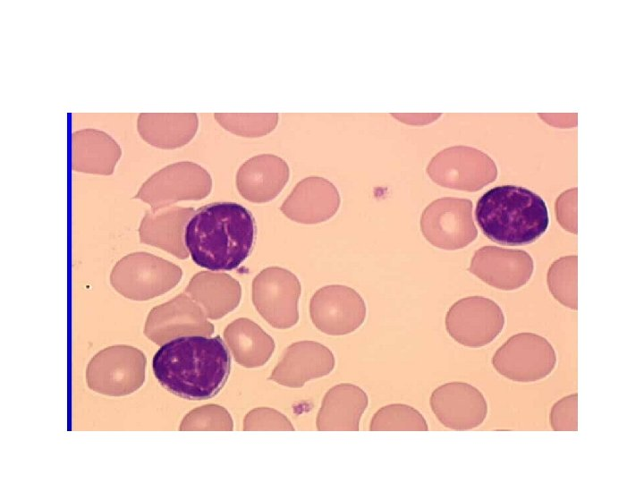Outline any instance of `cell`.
Masks as SVG:
<instances>
[{
  "label": "cell",
  "instance_id": "cell-26",
  "mask_svg": "<svg viewBox=\"0 0 644 483\" xmlns=\"http://www.w3.org/2000/svg\"><path fill=\"white\" fill-rule=\"evenodd\" d=\"M214 118L226 131L242 137L257 138L275 130L278 122L277 113L269 114H225L216 113Z\"/></svg>",
  "mask_w": 644,
  "mask_h": 483
},
{
  "label": "cell",
  "instance_id": "cell-12",
  "mask_svg": "<svg viewBox=\"0 0 644 483\" xmlns=\"http://www.w3.org/2000/svg\"><path fill=\"white\" fill-rule=\"evenodd\" d=\"M130 349L123 357L122 346H117V356L114 355V347L98 352L88 367L89 386L111 395L127 394L140 387L144 381L146 359L137 349L127 355Z\"/></svg>",
  "mask_w": 644,
  "mask_h": 483
},
{
  "label": "cell",
  "instance_id": "cell-5",
  "mask_svg": "<svg viewBox=\"0 0 644 483\" xmlns=\"http://www.w3.org/2000/svg\"><path fill=\"white\" fill-rule=\"evenodd\" d=\"M426 171L435 183L465 191H479L497 177L496 165L487 153L464 145L436 153Z\"/></svg>",
  "mask_w": 644,
  "mask_h": 483
},
{
  "label": "cell",
  "instance_id": "cell-25",
  "mask_svg": "<svg viewBox=\"0 0 644 483\" xmlns=\"http://www.w3.org/2000/svg\"><path fill=\"white\" fill-rule=\"evenodd\" d=\"M370 431H427L424 416L404 403H391L378 409L371 418Z\"/></svg>",
  "mask_w": 644,
  "mask_h": 483
},
{
  "label": "cell",
  "instance_id": "cell-29",
  "mask_svg": "<svg viewBox=\"0 0 644 483\" xmlns=\"http://www.w3.org/2000/svg\"><path fill=\"white\" fill-rule=\"evenodd\" d=\"M243 430H294L289 419L278 411L260 407L249 411L243 419Z\"/></svg>",
  "mask_w": 644,
  "mask_h": 483
},
{
  "label": "cell",
  "instance_id": "cell-14",
  "mask_svg": "<svg viewBox=\"0 0 644 483\" xmlns=\"http://www.w3.org/2000/svg\"><path fill=\"white\" fill-rule=\"evenodd\" d=\"M206 316L196 301L182 293L150 311L145 333L158 344L183 335H210L214 326Z\"/></svg>",
  "mask_w": 644,
  "mask_h": 483
},
{
  "label": "cell",
  "instance_id": "cell-20",
  "mask_svg": "<svg viewBox=\"0 0 644 483\" xmlns=\"http://www.w3.org/2000/svg\"><path fill=\"white\" fill-rule=\"evenodd\" d=\"M72 146V168L83 173L110 174L122 155L116 140L96 128L74 131Z\"/></svg>",
  "mask_w": 644,
  "mask_h": 483
},
{
  "label": "cell",
  "instance_id": "cell-30",
  "mask_svg": "<svg viewBox=\"0 0 644 483\" xmlns=\"http://www.w3.org/2000/svg\"><path fill=\"white\" fill-rule=\"evenodd\" d=\"M555 212L558 224L565 231L577 234V188L563 191L555 203Z\"/></svg>",
  "mask_w": 644,
  "mask_h": 483
},
{
  "label": "cell",
  "instance_id": "cell-15",
  "mask_svg": "<svg viewBox=\"0 0 644 483\" xmlns=\"http://www.w3.org/2000/svg\"><path fill=\"white\" fill-rule=\"evenodd\" d=\"M335 365V356L328 347L314 341H300L287 347L269 379L299 388L309 380L328 375Z\"/></svg>",
  "mask_w": 644,
  "mask_h": 483
},
{
  "label": "cell",
  "instance_id": "cell-21",
  "mask_svg": "<svg viewBox=\"0 0 644 483\" xmlns=\"http://www.w3.org/2000/svg\"><path fill=\"white\" fill-rule=\"evenodd\" d=\"M186 292L199 303L211 319L233 311L242 297L240 283L225 273L203 271L190 281Z\"/></svg>",
  "mask_w": 644,
  "mask_h": 483
},
{
  "label": "cell",
  "instance_id": "cell-31",
  "mask_svg": "<svg viewBox=\"0 0 644 483\" xmlns=\"http://www.w3.org/2000/svg\"><path fill=\"white\" fill-rule=\"evenodd\" d=\"M391 115L408 124H426L436 120L441 114H391Z\"/></svg>",
  "mask_w": 644,
  "mask_h": 483
},
{
  "label": "cell",
  "instance_id": "cell-18",
  "mask_svg": "<svg viewBox=\"0 0 644 483\" xmlns=\"http://www.w3.org/2000/svg\"><path fill=\"white\" fill-rule=\"evenodd\" d=\"M369 405L367 393L351 383L331 387L325 394L316 418L319 431H358Z\"/></svg>",
  "mask_w": 644,
  "mask_h": 483
},
{
  "label": "cell",
  "instance_id": "cell-9",
  "mask_svg": "<svg viewBox=\"0 0 644 483\" xmlns=\"http://www.w3.org/2000/svg\"><path fill=\"white\" fill-rule=\"evenodd\" d=\"M301 293L297 276L278 267L263 269L252 282L256 309L269 325L279 329L290 328L298 322Z\"/></svg>",
  "mask_w": 644,
  "mask_h": 483
},
{
  "label": "cell",
  "instance_id": "cell-7",
  "mask_svg": "<svg viewBox=\"0 0 644 483\" xmlns=\"http://www.w3.org/2000/svg\"><path fill=\"white\" fill-rule=\"evenodd\" d=\"M505 318L493 300L473 295L455 301L445 318L448 335L458 343L480 348L493 342L502 332Z\"/></svg>",
  "mask_w": 644,
  "mask_h": 483
},
{
  "label": "cell",
  "instance_id": "cell-27",
  "mask_svg": "<svg viewBox=\"0 0 644 483\" xmlns=\"http://www.w3.org/2000/svg\"><path fill=\"white\" fill-rule=\"evenodd\" d=\"M233 429V422L230 413L218 404H208L191 411L180 425V430Z\"/></svg>",
  "mask_w": 644,
  "mask_h": 483
},
{
  "label": "cell",
  "instance_id": "cell-8",
  "mask_svg": "<svg viewBox=\"0 0 644 483\" xmlns=\"http://www.w3.org/2000/svg\"><path fill=\"white\" fill-rule=\"evenodd\" d=\"M212 189L208 172L193 162H176L152 174L140 188L136 198L158 209L180 200H199Z\"/></svg>",
  "mask_w": 644,
  "mask_h": 483
},
{
  "label": "cell",
  "instance_id": "cell-22",
  "mask_svg": "<svg viewBox=\"0 0 644 483\" xmlns=\"http://www.w3.org/2000/svg\"><path fill=\"white\" fill-rule=\"evenodd\" d=\"M148 213L140 228L141 240L180 258H186L185 225L193 214L191 208H162Z\"/></svg>",
  "mask_w": 644,
  "mask_h": 483
},
{
  "label": "cell",
  "instance_id": "cell-16",
  "mask_svg": "<svg viewBox=\"0 0 644 483\" xmlns=\"http://www.w3.org/2000/svg\"><path fill=\"white\" fill-rule=\"evenodd\" d=\"M341 204L337 188L327 179L309 176L300 181L280 210L301 224H318L334 216Z\"/></svg>",
  "mask_w": 644,
  "mask_h": 483
},
{
  "label": "cell",
  "instance_id": "cell-4",
  "mask_svg": "<svg viewBox=\"0 0 644 483\" xmlns=\"http://www.w3.org/2000/svg\"><path fill=\"white\" fill-rule=\"evenodd\" d=\"M557 356L544 336L521 332L510 336L492 356L491 364L502 377L520 383L546 378L555 369Z\"/></svg>",
  "mask_w": 644,
  "mask_h": 483
},
{
  "label": "cell",
  "instance_id": "cell-19",
  "mask_svg": "<svg viewBox=\"0 0 644 483\" xmlns=\"http://www.w3.org/2000/svg\"><path fill=\"white\" fill-rule=\"evenodd\" d=\"M198 128L196 113H140L137 117L140 138L162 149H174L188 144Z\"/></svg>",
  "mask_w": 644,
  "mask_h": 483
},
{
  "label": "cell",
  "instance_id": "cell-24",
  "mask_svg": "<svg viewBox=\"0 0 644 483\" xmlns=\"http://www.w3.org/2000/svg\"><path fill=\"white\" fill-rule=\"evenodd\" d=\"M578 257H561L549 267L547 284L549 292L563 306L578 309Z\"/></svg>",
  "mask_w": 644,
  "mask_h": 483
},
{
  "label": "cell",
  "instance_id": "cell-23",
  "mask_svg": "<svg viewBox=\"0 0 644 483\" xmlns=\"http://www.w3.org/2000/svg\"><path fill=\"white\" fill-rule=\"evenodd\" d=\"M224 338L234 360L245 368L263 366L275 351V342L258 324L241 318L230 323Z\"/></svg>",
  "mask_w": 644,
  "mask_h": 483
},
{
  "label": "cell",
  "instance_id": "cell-2",
  "mask_svg": "<svg viewBox=\"0 0 644 483\" xmlns=\"http://www.w3.org/2000/svg\"><path fill=\"white\" fill-rule=\"evenodd\" d=\"M256 227L252 214L235 202L198 209L184 229V244L198 266L211 271L237 268L250 255Z\"/></svg>",
  "mask_w": 644,
  "mask_h": 483
},
{
  "label": "cell",
  "instance_id": "cell-6",
  "mask_svg": "<svg viewBox=\"0 0 644 483\" xmlns=\"http://www.w3.org/2000/svg\"><path fill=\"white\" fill-rule=\"evenodd\" d=\"M472 202L457 197L432 201L420 216V231L433 246L456 250L470 244L478 236L472 216Z\"/></svg>",
  "mask_w": 644,
  "mask_h": 483
},
{
  "label": "cell",
  "instance_id": "cell-3",
  "mask_svg": "<svg viewBox=\"0 0 644 483\" xmlns=\"http://www.w3.org/2000/svg\"><path fill=\"white\" fill-rule=\"evenodd\" d=\"M475 217L486 237L505 246L536 242L549 224L544 199L525 187L513 184L486 191L477 202Z\"/></svg>",
  "mask_w": 644,
  "mask_h": 483
},
{
  "label": "cell",
  "instance_id": "cell-28",
  "mask_svg": "<svg viewBox=\"0 0 644 483\" xmlns=\"http://www.w3.org/2000/svg\"><path fill=\"white\" fill-rule=\"evenodd\" d=\"M548 420L554 431H577L578 393L557 400L551 407Z\"/></svg>",
  "mask_w": 644,
  "mask_h": 483
},
{
  "label": "cell",
  "instance_id": "cell-11",
  "mask_svg": "<svg viewBox=\"0 0 644 483\" xmlns=\"http://www.w3.org/2000/svg\"><path fill=\"white\" fill-rule=\"evenodd\" d=\"M429 403L434 415L443 426L458 431L480 426L488 410L482 392L462 381L447 382L435 388Z\"/></svg>",
  "mask_w": 644,
  "mask_h": 483
},
{
  "label": "cell",
  "instance_id": "cell-10",
  "mask_svg": "<svg viewBox=\"0 0 644 483\" xmlns=\"http://www.w3.org/2000/svg\"><path fill=\"white\" fill-rule=\"evenodd\" d=\"M309 315L313 325L329 335H344L365 321L366 303L354 289L342 284L326 285L311 297Z\"/></svg>",
  "mask_w": 644,
  "mask_h": 483
},
{
  "label": "cell",
  "instance_id": "cell-13",
  "mask_svg": "<svg viewBox=\"0 0 644 483\" xmlns=\"http://www.w3.org/2000/svg\"><path fill=\"white\" fill-rule=\"evenodd\" d=\"M468 270L494 288L513 291L530 281L534 262L525 250L487 245L475 251Z\"/></svg>",
  "mask_w": 644,
  "mask_h": 483
},
{
  "label": "cell",
  "instance_id": "cell-17",
  "mask_svg": "<svg viewBox=\"0 0 644 483\" xmlns=\"http://www.w3.org/2000/svg\"><path fill=\"white\" fill-rule=\"evenodd\" d=\"M290 176L285 160L272 154H261L245 161L236 174V187L247 200L263 203L274 199Z\"/></svg>",
  "mask_w": 644,
  "mask_h": 483
},
{
  "label": "cell",
  "instance_id": "cell-1",
  "mask_svg": "<svg viewBox=\"0 0 644 483\" xmlns=\"http://www.w3.org/2000/svg\"><path fill=\"white\" fill-rule=\"evenodd\" d=\"M231 359L220 336L183 335L164 343L152 360L154 375L172 394L188 400L216 395L227 381Z\"/></svg>",
  "mask_w": 644,
  "mask_h": 483
}]
</instances>
